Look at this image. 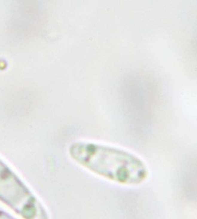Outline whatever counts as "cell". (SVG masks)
I'll list each match as a JSON object with an SVG mask.
<instances>
[{
	"label": "cell",
	"mask_w": 197,
	"mask_h": 219,
	"mask_svg": "<svg viewBox=\"0 0 197 219\" xmlns=\"http://www.w3.org/2000/svg\"><path fill=\"white\" fill-rule=\"evenodd\" d=\"M74 163L106 180L125 186H138L148 178L145 163L125 149L93 141L77 140L68 146Z\"/></svg>",
	"instance_id": "obj_1"
},
{
	"label": "cell",
	"mask_w": 197,
	"mask_h": 219,
	"mask_svg": "<svg viewBox=\"0 0 197 219\" xmlns=\"http://www.w3.org/2000/svg\"><path fill=\"white\" fill-rule=\"evenodd\" d=\"M0 202L23 219H49L42 203L23 180L1 159Z\"/></svg>",
	"instance_id": "obj_2"
},
{
	"label": "cell",
	"mask_w": 197,
	"mask_h": 219,
	"mask_svg": "<svg viewBox=\"0 0 197 219\" xmlns=\"http://www.w3.org/2000/svg\"><path fill=\"white\" fill-rule=\"evenodd\" d=\"M0 219H16V218H15L14 216H12L11 214H9L7 212L0 209Z\"/></svg>",
	"instance_id": "obj_3"
}]
</instances>
